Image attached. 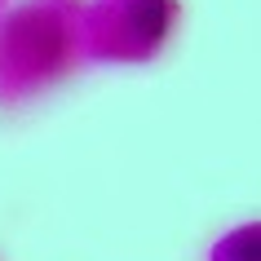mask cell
<instances>
[{"instance_id":"6da1fadb","label":"cell","mask_w":261,"mask_h":261,"mask_svg":"<svg viewBox=\"0 0 261 261\" xmlns=\"http://www.w3.org/2000/svg\"><path fill=\"white\" fill-rule=\"evenodd\" d=\"M217 261H257V230H239L234 239H226Z\"/></svg>"}]
</instances>
